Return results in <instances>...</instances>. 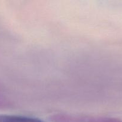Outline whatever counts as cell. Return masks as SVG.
<instances>
[{"mask_svg": "<svg viewBox=\"0 0 122 122\" xmlns=\"http://www.w3.org/2000/svg\"><path fill=\"white\" fill-rule=\"evenodd\" d=\"M0 122H44L37 118L17 115H0Z\"/></svg>", "mask_w": 122, "mask_h": 122, "instance_id": "1", "label": "cell"}, {"mask_svg": "<svg viewBox=\"0 0 122 122\" xmlns=\"http://www.w3.org/2000/svg\"><path fill=\"white\" fill-rule=\"evenodd\" d=\"M74 122H122L119 119L111 117H86L75 116Z\"/></svg>", "mask_w": 122, "mask_h": 122, "instance_id": "2", "label": "cell"}]
</instances>
